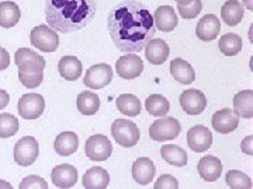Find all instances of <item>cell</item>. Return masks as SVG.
Returning a JSON list of instances; mask_svg holds the SVG:
<instances>
[{"instance_id": "ba28073f", "label": "cell", "mask_w": 253, "mask_h": 189, "mask_svg": "<svg viewBox=\"0 0 253 189\" xmlns=\"http://www.w3.org/2000/svg\"><path fill=\"white\" fill-rule=\"evenodd\" d=\"M40 154V146L36 137L33 136H26L20 139L16 146H14V160L18 165L21 167H28L34 164Z\"/></svg>"}, {"instance_id": "3957f363", "label": "cell", "mask_w": 253, "mask_h": 189, "mask_svg": "<svg viewBox=\"0 0 253 189\" xmlns=\"http://www.w3.org/2000/svg\"><path fill=\"white\" fill-rule=\"evenodd\" d=\"M18 80L27 89H36L44 80L45 59L28 48H18L14 55Z\"/></svg>"}, {"instance_id": "8fae6325", "label": "cell", "mask_w": 253, "mask_h": 189, "mask_svg": "<svg viewBox=\"0 0 253 189\" xmlns=\"http://www.w3.org/2000/svg\"><path fill=\"white\" fill-rule=\"evenodd\" d=\"M116 70L120 77L126 80H132L139 77L141 73L144 72V62L138 55L129 52L118 59L116 63Z\"/></svg>"}, {"instance_id": "1f68e13d", "label": "cell", "mask_w": 253, "mask_h": 189, "mask_svg": "<svg viewBox=\"0 0 253 189\" xmlns=\"http://www.w3.org/2000/svg\"><path fill=\"white\" fill-rule=\"evenodd\" d=\"M242 38L232 32L222 35L218 41V48L225 56H236L242 51Z\"/></svg>"}, {"instance_id": "4dcf8cb0", "label": "cell", "mask_w": 253, "mask_h": 189, "mask_svg": "<svg viewBox=\"0 0 253 189\" xmlns=\"http://www.w3.org/2000/svg\"><path fill=\"white\" fill-rule=\"evenodd\" d=\"M145 108L152 117H165L170 111V102L161 94H152L145 101Z\"/></svg>"}, {"instance_id": "8992f818", "label": "cell", "mask_w": 253, "mask_h": 189, "mask_svg": "<svg viewBox=\"0 0 253 189\" xmlns=\"http://www.w3.org/2000/svg\"><path fill=\"white\" fill-rule=\"evenodd\" d=\"M30 39H31V45L40 49L41 52L52 54L59 46V36L55 32V30L48 26H38L33 28Z\"/></svg>"}, {"instance_id": "ab89813d", "label": "cell", "mask_w": 253, "mask_h": 189, "mask_svg": "<svg viewBox=\"0 0 253 189\" xmlns=\"http://www.w3.org/2000/svg\"><path fill=\"white\" fill-rule=\"evenodd\" d=\"M10 102V95L4 90H0V109L6 108Z\"/></svg>"}, {"instance_id": "8d00e7d4", "label": "cell", "mask_w": 253, "mask_h": 189, "mask_svg": "<svg viewBox=\"0 0 253 189\" xmlns=\"http://www.w3.org/2000/svg\"><path fill=\"white\" fill-rule=\"evenodd\" d=\"M155 189H177L179 188V182L177 180L172 177V175H168L165 174L162 175L159 180L155 182Z\"/></svg>"}, {"instance_id": "4fadbf2b", "label": "cell", "mask_w": 253, "mask_h": 189, "mask_svg": "<svg viewBox=\"0 0 253 189\" xmlns=\"http://www.w3.org/2000/svg\"><path fill=\"white\" fill-rule=\"evenodd\" d=\"M187 144L196 153H204L212 144V133L203 125L193 126L187 132Z\"/></svg>"}, {"instance_id": "836d02e7", "label": "cell", "mask_w": 253, "mask_h": 189, "mask_svg": "<svg viewBox=\"0 0 253 189\" xmlns=\"http://www.w3.org/2000/svg\"><path fill=\"white\" fill-rule=\"evenodd\" d=\"M18 132V119L11 114H0V137H11Z\"/></svg>"}, {"instance_id": "7402d4cb", "label": "cell", "mask_w": 253, "mask_h": 189, "mask_svg": "<svg viewBox=\"0 0 253 189\" xmlns=\"http://www.w3.org/2000/svg\"><path fill=\"white\" fill-rule=\"evenodd\" d=\"M244 4L239 0H228V1H225V4L221 7V18L229 27L238 26L244 20Z\"/></svg>"}, {"instance_id": "ffe728a7", "label": "cell", "mask_w": 253, "mask_h": 189, "mask_svg": "<svg viewBox=\"0 0 253 189\" xmlns=\"http://www.w3.org/2000/svg\"><path fill=\"white\" fill-rule=\"evenodd\" d=\"M82 182L86 189H106L110 184V175L103 167H91L84 172Z\"/></svg>"}, {"instance_id": "e0dca14e", "label": "cell", "mask_w": 253, "mask_h": 189, "mask_svg": "<svg viewBox=\"0 0 253 189\" xmlns=\"http://www.w3.org/2000/svg\"><path fill=\"white\" fill-rule=\"evenodd\" d=\"M154 23L156 28L162 32H170L179 24L177 14L172 6H161L155 11Z\"/></svg>"}, {"instance_id": "52a82bcc", "label": "cell", "mask_w": 253, "mask_h": 189, "mask_svg": "<svg viewBox=\"0 0 253 189\" xmlns=\"http://www.w3.org/2000/svg\"><path fill=\"white\" fill-rule=\"evenodd\" d=\"M84 153L91 161H106L113 153V144L107 136L93 135L86 140Z\"/></svg>"}, {"instance_id": "603a6c76", "label": "cell", "mask_w": 253, "mask_h": 189, "mask_svg": "<svg viewBox=\"0 0 253 189\" xmlns=\"http://www.w3.org/2000/svg\"><path fill=\"white\" fill-rule=\"evenodd\" d=\"M170 74L174 80L179 81L180 84H186V86L191 84L196 80V72H194L193 66L180 58L173 59L170 63Z\"/></svg>"}, {"instance_id": "6da1fadb", "label": "cell", "mask_w": 253, "mask_h": 189, "mask_svg": "<svg viewBox=\"0 0 253 189\" xmlns=\"http://www.w3.org/2000/svg\"><path fill=\"white\" fill-rule=\"evenodd\" d=\"M107 28L114 45L128 54L141 52L156 32L152 13L136 0H126L113 7Z\"/></svg>"}, {"instance_id": "5bb4252c", "label": "cell", "mask_w": 253, "mask_h": 189, "mask_svg": "<svg viewBox=\"0 0 253 189\" xmlns=\"http://www.w3.org/2000/svg\"><path fill=\"white\" fill-rule=\"evenodd\" d=\"M238 125H239V117L231 108L219 109L212 115V127L218 133L222 135L231 133L238 127Z\"/></svg>"}, {"instance_id": "30bf717a", "label": "cell", "mask_w": 253, "mask_h": 189, "mask_svg": "<svg viewBox=\"0 0 253 189\" xmlns=\"http://www.w3.org/2000/svg\"><path fill=\"white\" fill-rule=\"evenodd\" d=\"M44 108H45V101L44 97L40 94H24L18 99V115L23 119L33 121L40 118L44 112Z\"/></svg>"}, {"instance_id": "83f0119b", "label": "cell", "mask_w": 253, "mask_h": 189, "mask_svg": "<svg viewBox=\"0 0 253 189\" xmlns=\"http://www.w3.org/2000/svg\"><path fill=\"white\" fill-rule=\"evenodd\" d=\"M21 13L17 3L14 1H1L0 3V27L11 28L20 21Z\"/></svg>"}, {"instance_id": "4316f807", "label": "cell", "mask_w": 253, "mask_h": 189, "mask_svg": "<svg viewBox=\"0 0 253 189\" xmlns=\"http://www.w3.org/2000/svg\"><path fill=\"white\" fill-rule=\"evenodd\" d=\"M116 104H117L118 111L129 118L138 117L141 114V109H142L141 99L134 94H121V95H118V98L116 99Z\"/></svg>"}, {"instance_id": "f1b7e54d", "label": "cell", "mask_w": 253, "mask_h": 189, "mask_svg": "<svg viewBox=\"0 0 253 189\" xmlns=\"http://www.w3.org/2000/svg\"><path fill=\"white\" fill-rule=\"evenodd\" d=\"M161 156L168 164L174 167H184L187 164V153L176 144H163Z\"/></svg>"}, {"instance_id": "7c38bea8", "label": "cell", "mask_w": 253, "mask_h": 189, "mask_svg": "<svg viewBox=\"0 0 253 189\" xmlns=\"http://www.w3.org/2000/svg\"><path fill=\"white\" fill-rule=\"evenodd\" d=\"M180 105L187 115H200L207 108V98L200 90L190 89L181 93Z\"/></svg>"}, {"instance_id": "44dd1931", "label": "cell", "mask_w": 253, "mask_h": 189, "mask_svg": "<svg viewBox=\"0 0 253 189\" xmlns=\"http://www.w3.org/2000/svg\"><path fill=\"white\" fill-rule=\"evenodd\" d=\"M144 49L146 51V59L152 64H162L168 61L170 54L169 45L163 39H151Z\"/></svg>"}, {"instance_id": "277c9868", "label": "cell", "mask_w": 253, "mask_h": 189, "mask_svg": "<svg viewBox=\"0 0 253 189\" xmlns=\"http://www.w3.org/2000/svg\"><path fill=\"white\" fill-rule=\"evenodd\" d=\"M111 135L123 147H134L139 142L141 132L138 126L129 119H116L111 125Z\"/></svg>"}, {"instance_id": "f546056e", "label": "cell", "mask_w": 253, "mask_h": 189, "mask_svg": "<svg viewBox=\"0 0 253 189\" xmlns=\"http://www.w3.org/2000/svg\"><path fill=\"white\" fill-rule=\"evenodd\" d=\"M76 105H78L79 112L83 115H87V117L94 115L100 108L99 95L91 93V91H83L78 97Z\"/></svg>"}, {"instance_id": "74e56055", "label": "cell", "mask_w": 253, "mask_h": 189, "mask_svg": "<svg viewBox=\"0 0 253 189\" xmlns=\"http://www.w3.org/2000/svg\"><path fill=\"white\" fill-rule=\"evenodd\" d=\"M10 64V55L9 52L4 49V48H1L0 46V70H4V69H7Z\"/></svg>"}, {"instance_id": "f35d334b", "label": "cell", "mask_w": 253, "mask_h": 189, "mask_svg": "<svg viewBox=\"0 0 253 189\" xmlns=\"http://www.w3.org/2000/svg\"><path fill=\"white\" fill-rule=\"evenodd\" d=\"M253 136H248V137H245L244 140H242V144H241V149H242V152L246 154H249V156H253Z\"/></svg>"}, {"instance_id": "d6a6232c", "label": "cell", "mask_w": 253, "mask_h": 189, "mask_svg": "<svg viewBox=\"0 0 253 189\" xmlns=\"http://www.w3.org/2000/svg\"><path fill=\"white\" fill-rule=\"evenodd\" d=\"M225 181L231 189H252V181L242 171L231 170L226 172Z\"/></svg>"}, {"instance_id": "d590c367", "label": "cell", "mask_w": 253, "mask_h": 189, "mask_svg": "<svg viewBox=\"0 0 253 189\" xmlns=\"http://www.w3.org/2000/svg\"><path fill=\"white\" fill-rule=\"evenodd\" d=\"M20 189H48V184L44 178L37 177V175H30L27 178L20 182Z\"/></svg>"}, {"instance_id": "9c48e42d", "label": "cell", "mask_w": 253, "mask_h": 189, "mask_svg": "<svg viewBox=\"0 0 253 189\" xmlns=\"http://www.w3.org/2000/svg\"><path fill=\"white\" fill-rule=\"evenodd\" d=\"M113 80V69L107 63H99L87 69L83 84L93 90H101Z\"/></svg>"}, {"instance_id": "7bdbcfd3", "label": "cell", "mask_w": 253, "mask_h": 189, "mask_svg": "<svg viewBox=\"0 0 253 189\" xmlns=\"http://www.w3.org/2000/svg\"><path fill=\"white\" fill-rule=\"evenodd\" d=\"M0 188H7V189H11L13 187L10 185L9 182H4V181H0Z\"/></svg>"}, {"instance_id": "d6986e66", "label": "cell", "mask_w": 253, "mask_h": 189, "mask_svg": "<svg viewBox=\"0 0 253 189\" xmlns=\"http://www.w3.org/2000/svg\"><path fill=\"white\" fill-rule=\"evenodd\" d=\"M155 172H156V168H155L154 161L148 157H141L132 164V178L139 185L151 184L154 180Z\"/></svg>"}, {"instance_id": "d4e9b609", "label": "cell", "mask_w": 253, "mask_h": 189, "mask_svg": "<svg viewBox=\"0 0 253 189\" xmlns=\"http://www.w3.org/2000/svg\"><path fill=\"white\" fill-rule=\"evenodd\" d=\"M78 147H79V139H78V135L73 132H62L55 139V152L63 157H68L75 153Z\"/></svg>"}, {"instance_id": "60d3db41", "label": "cell", "mask_w": 253, "mask_h": 189, "mask_svg": "<svg viewBox=\"0 0 253 189\" xmlns=\"http://www.w3.org/2000/svg\"><path fill=\"white\" fill-rule=\"evenodd\" d=\"M245 4V7L248 10H253V0H242Z\"/></svg>"}, {"instance_id": "ac0fdd59", "label": "cell", "mask_w": 253, "mask_h": 189, "mask_svg": "<svg viewBox=\"0 0 253 189\" xmlns=\"http://www.w3.org/2000/svg\"><path fill=\"white\" fill-rule=\"evenodd\" d=\"M200 177L207 182H215L222 174V162L215 156H204L199 161Z\"/></svg>"}, {"instance_id": "2e32d148", "label": "cell", "mask_w": 253, "mask_h": 189, "mask_svg": "<svg viewBox=\"0 0 253 189\" xmlns=\"http://www.w3.org/2000/svg\"><path fill=\"white\" fill-rule=\"evenodd\" d=\"M51 180L56 188H72L78 182V170L71 164L56 165L51 172Z\"/></svg>"}, {"instance_id": "5b68a950", "label": "cell", "mask_w": 253, "mask_h": 189, "mask_svg": "<svg viewBox=\"0 0 253 189\" xmlns=\"http://www.w3.org/2000/svg\"><path fill=\"white\" fill-rule=\"evenodd\" d=\"M180 122L173 117L156 119L149 127V136L155 142H169L180 135Z\"/></svg>"}, {"instance_id": "7a4b0ae2", "label": "cell", "mask_w": 253, "mask_h": 189, "mask_svg": "<svg viewBox=\"0 0 253 189\" xmlns=\"http://www.w3.org/2000/svg\"><path fill=\"white\" fill-rule=\"evenodd\" d=\"M96 7V0H45L46 23L62 34L78 32L90 24Z\"/></svg>"}, {"instance_id": "b9f144b4", "label": "cell", "mask_w": 253, "mask_h": 189, "mask_svg": "<svg viewBox=\"0 0 253 189\" xmlns=\"http://www.w3.org/2000/svg\"><path fill=\"white\" fill-rule=\"evenodd\" d=\"M179 6H186V4H189V3H191L193 0H174Z\"/></svg>"}, {"instance_id": "9a60e30c", "label": "cell", "mask_w": 253, "mask_h": 189, "mask_svg": "<svg viewBox=\"0 0 253 189\" xmlns=\"http://www.w3.org/2000/svg\"><path fill=\"white\" fill-rule=\"evenodd\" d=\"M221 31V23L219 18L215 14H206L203 18H200L196 27V35L200 41L210 42L214 41Z\"/></svg>"}, {"instance_id": "cb8c5ba5", "label": "cell", "mask_w": 253, "mask_h": 189, "mask_svg": "<svg viewBox=\"0 0 253 189\" xmlns=\"http://www.w3.org/2000/svg\"><path fill=\"white\" fill-rule=\"evenodd\" d=\"M58 70L65 80L76 81L82 76L83 66L76 56H63L58 63Z\"/></svg>"}, {"instance_id": "e575fe53", "label": "cell", "mask_w": 253, "mask_h": 189, "mask_svg": "<svg viewBox=\"0 0 253 189\" xmlns=\"http://www.w3.org/2000/svg\"><path fill=\"white\" fill-rule=\"evenodd\" d=\"M179 13L184 20H191L196 18L200 14V11L203 10V3L201 0H193L191 3L186 4V6H179Z\"/></svg>"}, {"instance_id": "484cf974", "label": "cell", "mask_w": 253, "mask_h": 189, "mask_svg": "<svg viewBox=\"0 0 253 189\" xmlns=\"http://www.w3.org/2000/svg\"><path fill=\"white\" fill-rule=\"evenodd\" d=\"M234 111L238 117L245 119L253 118V91H239L234 97Z\"/></svg>"}]
</instances>
